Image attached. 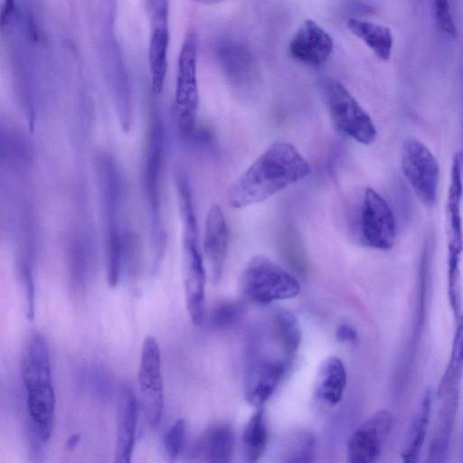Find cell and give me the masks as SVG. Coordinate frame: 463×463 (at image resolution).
I'll return each mask as SVG.
<instances>
[{"mask_svg":"<svg viewBox=\"0 0 463 463\" xmlns=\"http://www.w3.org/2000/svg\"><path fill=\"white\" fill-rule=\"evenodd\" d=\"M309 173V164L292 144L275 142L233 182L229 203L242 208L260 203Z\"/></svg>","mask_w":463,"mask_h":463,"instance_id":"6da1fadb","label":"cell"},{"mask_svg":"<svg viewBox=\"0 0 463 463\" xmlns=\"http://www.w3.org/2000/svg\"><path fill=\"white\" fill-rule=\"evenodd\" d=\"M22 376L27 411L41 440L52 435L55 417V393L52 384L49 348L45 337L34 332L26 345Z\"/></svg>","mask_w":463,"mask_h":463,"instance_id":"7a4b0ae2","label":"cell"},{"mask_svg":"<svg viewBox=\"0 0 463 463\" xmlns=\"http://www.w3.org/2000/svg\"><path fill=\"white\" fill-rule=\"evenodd\" d=\"M462 193V156L458 153L451 165L446 203L448 298L455 320L463 308L460 271L463 253Z\"/></svg>","mask_w":463,"mask_h":463,"instance_id":"3957f363","label":"cell"},{"mask_svg":"<svg viewBox=\"0 0 463 463\" xmlns=\"http://www.w3.org/2000/svg\"><path fill=\"white\" fill-rule=\"evenodd\" d=\"M239 288L244 298L261 305L293 298L300 291L299 283L291 274L263 255L248 260L240 276Z\"/></svg>","mask_w":463,"mask_h":463,"instance_id":"277c9868","label":"cell"},{"mask_svg":"<svg viewBox=\"0 0 463 463\" xmlns=\"http://www.w3.org/2000/svg\"><path fill=\"white\" fill-rule=\"evenodd\" d=\"M324 95L332 123L338 132L364 145L375 140L377 129L373 120L339 80L327 79Z\"/></svg>","mask_w":463,"mask_h":463,"instance_id":"5b68a950","label":"cell"},{"mask_svg":"<svg viewBox=\"0 0 463 463\" xmlns=\"http://www.w3.org/2000/svg\"><path fill=\"white\" fill-rule=\"evenodd\" d=\"M293 358L282 352H268L262 341L252 344L244 374V393L249 403L260 406L273 394Z\"/></svg>","mask_w":463,"mask_h":463,"instance_id":"8992f818","label":"cell"},{"mask_svg":"<svg viewBox=\"0 0 463 463\" xmlns=\"http://www.w3.org/2000/svg\"><path fill=\"white\" fill-rule=\"evenodd\" d=\"M402 170L417 197L427 206L437 199L439 165L430 148L416 138L404 142Z\"/></svg>","mask_w":463,"mask_h":463,"instance_id":"52a82bcc","label":"cell"},{"mask_svg":"<svg viewBox=\"0 0 463 463\" xmlns=\"http://www.w3.org/2000/svg\"><path fill=\"white\" fill-rule=\"evenodd\" d=\"M175 100L180 127L188 132L194 127L199 105L197 39L194 33L185 36L179 52Z\"/></svg>","mask_w":463,"mask_h":463,"instance_id":"ba28073f","label":"cell"},{"mask_svg":"<svg viewBox=\"0 0 463 463\" xmlns=\"http://www.w3.org/2000/svg\"><path fill=\"white\" fill-rule=\"evenodd\" d=\"M183 264L187 312L192 323L201 326L205 315L206 272L197 228H183Z\"/></svg>","mask_w":463,"mask_h":463,"instance_id":"9c48e42d","label":"cell"},{"mask_svg":"<svg viewBox=\"0 0 463 463\" xmlns=\"http://www.w3.org/2000/svg\"><path fill=\"white\" fill-rule=\"evenodd\" d=\"M138 382L144 414L150 427H156L164 410L161 353L154 336L145 338L140 355Z\"/></svg>","mask_w":463,"mask_h":463,"instance_id":"30bf717a","label":"cell"},{"mask_svg":"<svg viewBox=\"0 0 463 463\" xmlns=\"http://www.w3.org/2000/svg\"><path fill=\"white\" fill-rule=\"evenodd\" d=\"M361 239L364 245L390 250L396 239L394 214L386 201L373 188H366L361 208Z\"/></svg>","mask_w":463,"mask_h":463,"instance_id":"8fae6325","label":"cell"},{"mask_svg":"<svg viewBox=\"0 0 463 463\" xmlns=\"http://www.w3.org/2000/svg\"><path fill=\"white\" fill-rule=\"evenodd\" d=\"M387 410L374 412L352 434L347 446V463H378L392 428Z\"/></svg>","mask_w":463,"mask_h":463,"instance_id":"7c38bea8","label":"cell"},{"mask_svg":"<svg viewBox=\"0 0 463 463\" xmlns=\"http://www.w3.org/2000/svg\"><path fill=\"white\" fill-rule=\"evenodd\" d=\"M334 42L330 34L311 19L305 20L293 34L288 52L297 61L319 66L331 56Z\"/></svg>","mask_w":463,"mask_h":463,"instance_id":"4fadbf2b","label":"cell"},{"mask_svg":"<svg viewBox=\"0 0 463 463\" xmlns=\"http://www.w3.org/2000/svg\"><path fill=\"white\" fill-rule=\"evenodd\" d=\"M152 30L148 43V63L153 91L163 89L167 71L169 45L168 2H152Z\"/></svg>","mask_w":463,"mask_h":463,"instance_id":"5bb4252c","label":"cell"},{"mask_svg":"<svg viewBox=\"0 0 463 463\" xmlns=\"http://www.w3.org/2000/svg\"><path fill=\"white\" fill-rule=\"evenodd\" d=\"M228 245V229L222 208L213 204L206 215L203 250L212 283L217 284L222 275Z\"/></svg>","mask_w":463,"mask_h":463,"instance_id":"9a60e30c","label":"cell"},{"mask_svg":"<svg viewBox=\"0 0 463 463\" xmlns=\"http://www.w3.org/2000/svg\"><path fill=\"white\" fill-rule=\"evenodd\" d=\"M460 391L440 399L426 463H447L456 421Z\"/></svg>","mask_w":463,"mask_h":463,"instance_id":"2e32d148","label":"cell"},{"mask_svg":"<svg viewBox=\"0 0 463 463\" xmlns=\"http://www.w3.org/2000/svg\"><path fill=\"white\" fill-rule=\"evenodd\" d=\"M137 409L135 394L131 390L125 389L119 402L114 463H131L136 439Z\"/></svg>","mask_w":463,"mask_h":463,"instance_id":"e0dca14e","label":"cell"},{"mask_svg":"<svg viewBox=\"0 0 463 463\" xmlns=\"http://www.w3.org/2000/svg\"><path fill=\"white\" fill-rule=\"evenodd\" d=\"M346 385V371L340 358L326 357L320 364L316 381L315 396L325 405L334 406L342 397Z\"/></svg>","mask_w":463,"mask_h":463,"instance_id":"ac0fdd59","label":"cell"},{"mask_svg":"<svg viewBox=\"0 0 463 463\" xmlns=\"http://www.w3.org/2000/svg\"><path fill=\"white\" fill-rule=\"evenodd\" d=\"M234 451V433L226 423L211 427L196 449L201 463H232Z\"/></svg>","mask_w":463,"mask_h":463,"instance_id":"d6986e66","label":"cell"},{"mask_svg":"<svg viewBox=\"0 0 463 463\" xmlns=\"http://www.w3.org/2000/svg\"><path fill=\"white\" fill-rule=\"evenodd\" d=\"M346 27L379 59L386 61L390 58L393 47V36L389 27L356 17L349 18Z\"/></svg>","mask_w":463,"mask_h":463,"instance_id":"ffe728a7","label":"cell"},{"mask_svg":"<svg viewBox=\"0 0 463 463\" xmlns=\"http://www.w3.org/2000/svg\"><path fill=\"white\" fill-rule=\"evenodd\" d=\"M456 324L449 362L437 389L439 400L451 392L460 391L463 379V308Z\"/></svg>","mask_w":463,"mask_h":463,"instance_id":"44dd1931","label":"cell"},{"mask_svg":"<svg viewBox=\"0 0 463 463\" xmlns=\"http://www.w3.org/2000/svg\"><path fill=\"white\" fill-rule=\"evenodd\" d=\"M268 444V427L262 409L257 410L248 420L242 434L244 455L249 463H256Z\"/></svg>","mask_w":463,"mask_h":463,"instance_id":"7402d4cb","label":"cell"},{"mask_svg":"<svg viewBox=\"0 0 463 463\" xmlns=\"http://www.w3.org/2000/svg\"><path fill=\"white\" fill-rule=\"evenodd\" d=\"M270 328L285 350L294 356L301 342L300 326L294 314L286 309L276 310Z\"/></svg>","mask_w":463,"mask_h":463,"instance_id":"603a6c76","label":"cell"},{"mask_svg":"<svg viewBox=\"0 0 463 463\" xmlns=\"http://www.w3.org/2000/svg\"><path fill=\"white\" fill-rule=\"evenodd\" d=\"M122 241L118 220L109 219L106 227V275L108 285L117 287L121 269Z\"/></svg>","mask_w":463,"mask_h":463,"instance_id":"cb8c5ba5","label":"cell"},{"mask_svg":"<svg viewBox=\"0 0 463 463\" xmlns=\"http://www.w3.org/2000/svg\"><path fill=\"white\" fill-rule=\"evenodd\" d=\"M315 439L309 433H300L289 443L282 463H312Z\"/></svg>","mask_w":463,"mask_h":463,"instance_id":"d4e9b609","label":"cell"},{"mask_svg":"<svg viewBox=\"0 0 463 463\" xmlns=\"http://www.w3.org/2000/svg\"><path fill=\"white\" fill-rule=\"evenodd\" d=\"M186 424L183 419L176 420L165 432L163 444L168 463H175L184 448Z\"/></svg>","mask_w":463,"mask_h":463,"instance_id":"484cf974","label":"cell"},{"mask_svg":"<svg viewBox=\"0 0 463 463\" xmlns=\"http://www.w3.org/2000/svg\"><path fill=\"white\" fill-rule=\"evenodd\" d=\"M21 286L24 292V310L28 320H33L35 312V293L32 268L27 260H24L19 268Z\"/></svg>","mask_w":463,"mask_h":463,"instance_id":"4316f807","label":"cell"},{"mask_svg":"<svg viewBox=\"0 0 463 463\" xmlns=\"http://www.w3.org/2000/svg\"><path fill=\"white\" fill-rule=\"evenodd\" d=\"M433 11L436 23L440 31L449 36L455 37L457 35V27L451 14L449 3L445 0L435 1Z\"/></svg>","mask_w":463,"mask_h":463,"instance_id":"83f0119b","label":"cell"},{"mask_svg":"<svg viewBox=\"0 0 463 463\" xmlns=\"http://www.w3.org/2000/svg\"><path fill=\"white\" fill-rule=\"evenodd\" d=\"M425 440L420 434H409L402 454V463H418L419 455Z\"/></svg>","mask_w":463,"mask_h":463,"instance_id":"f1b7e54d","label":"cell"},{"mask_svg":"<svg viewBox=\"0 0 463 463\" xmlns=\"http://www.w3.org/2000/svg\"><path fill=\"white\" fill-rule=\"evenodd\" d=\"M236 307L226 305L219 307L213 314V323L218 326H224L227 322H230L232 318L236 316Z\"/></svg>","mask_w":463,"mask_h":463,"instance_id":"f546056e","label":"cell"},{"mask_svg":"<svg viewBox=\"0 0 463 463\" xmlns=\"http://www.w3.org/2000/svg\"><path fill=\"white\" fill-rule=\"evenodd\" d=\"M336 338L340 342H353L356 339V331L349 325H340L335 332Z\"/></svg>","mask_w":463,"mask_h":463,"instance_id":"4dcf8cb0","label":"cell"},{"mask_svg":"<svg viewBox=\"0 0 463 463\" xmlns=\"http://www.w3.org/2000/svg\"><path fill=\"white\" fill-rule=\"evenodd\" d=\"M79 441V436L78 435H73L71 437V439L68 440L67 442V447L69 449H72L75 447V445L78 443Z\"/></svg>","mask_w":463,"mask_h":463,"instance_id":"1f68e13d","label":"cell"},{"mask_svg":"<svg viewBox=\"0 0 463 463\" xmlns=\"http://www.w3.org/2000/svg\"><path fill=\"white\" fill-rule=\"evenodd\" d=\"M459 463H463V443H462Z\"/></svg>","mask_w":463,"mask_h":463,"instance_id":"d6a6232c","label":"cell"}]
</instances>
